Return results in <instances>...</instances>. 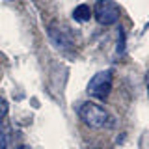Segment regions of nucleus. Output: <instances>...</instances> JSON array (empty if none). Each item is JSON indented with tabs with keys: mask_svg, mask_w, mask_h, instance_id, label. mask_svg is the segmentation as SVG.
Segmentation results:
<instances>
[{
	"mask_svg": "<svg viewBox=\"0 0 149 149\" xmlns=\"http://www.w3.org/2000/svg\"><path fill=\"white\" fill-rule=\"evenodd\" d=\"M90 17H91V9H90V6H86V4H80V6L74 8V11H73V19H74V21L86 22V21H90Z\"/></svg>",
	"mask_w": 149,
	"mask_h": 149,
	"instance_id": "4",
	"label": "nucleus"
},
{
	"mask_svg": "<svg viewBox=\"0 0 149 149\" xmlns=\"http://www.w3.org/2000/svg\"><path fill=\"white\" fill-rule=\"evenodd\" d=\"M146 84H147V97H149V71H147V77H146Z\"/></svg>",
	"mask_w": 149,
	"mask_h": 149,
	"instance_id": "9",
	"label": "nucleus"
},
{
	"mask_svg": "<svg viewBox=\"0 0 149 149\" xmlns=\"http://www.w3.org/2000/svg\"><path fill=\"white\" fill-rule=\"evenodd\" d=\"M78 116L84 121V125H88L91 129H108L114 125V118L101 104H95L91 101L82 102L80 108H78Z\"/></svg>",
	"mask_w": 149,
	"mask_h": 149,
	"instance_id": "1",
	"label": "nucleus"
},
{
	"mask_svg": "<svg viewBox=\"0 0 149 149\" xmlns=\"http://www.w3.org/2000/svg\"><path fill=\"white\" fill-rule=\"evenodd\" d=\"M17 149H30V147H28V146H19Z\"/></svg>",
	"mask_w": 149,
	"mask_h": 149,
	"instance_id": "10",
	"label": "nucleus"
},
{
	"mask_svg": "<svg viewBox=\"0 0 149 149\" xmlns=\"http://www.w3.org/2000/svg\"><path fill=\"white\" fill-rule=\"evenodd\" d=\"M118 52L123 54L125 52V32L119 30V37H118Z\"/></svg>",
	"mask_w": 149,
	"mask_h": 149,
	"instance_id": "7",
	"label": "nucleus"
},
{
	"mask_svg": "<svg viewBox=\"0 0 149 149\" xmlns=\"http://www.w3.org/2000/svg\"><path fill=\"white\" fill-rule=\"evenodd\" d=\"M0 149H8V138L2 130H0Z\"/></svg>",
	"mask_w": 149,
	"mask_h": 149,
	"instance_id": "8",
	"label": "nucleus"
},
{
	"mask_svg": "<svg viewBox=\"0 0 149 149\" xmlns=\"http://www.w3.org/2000/svg\"><path fill=\"white\" fill-rule=\"evenodd\" d=\"M112 82H114L112 71H101V73L93 74V78L90 80V84H88V93L99 101H104L110 95Z\"/></svg>",
	"mask_w": 149,
	"mask_h": 149,
	"instance_id": "3",
	"label": "nucleus"
},
{
	"mask_svg": "<svg viewBox=\"0 0 149 149\" xmlns=\"http://www.w3.org/2000/svg\"><path fill=\"white\" fill-rule=\"evenodd\" d=\"M50 37H52V41L56 43V47H67L69 45V39L63 36V32L62 30H50Z\"/></svg>",
	"mask_w": 149,
	"mask_h": 149,
	"instance_id": "5",
	"label": "nucleus"
},
{
	"mask_svg": "<svg viewBox=\"0 0 149 149\" xmlns=\"http://www.w3.org/2000/svg\"><path fill=\"white\" fill-rule=\"evenodd\" d=\"M6 116H8V101L4 97H0V123H2V119Z\"/></svg>",
	"mask_w": 149,
	"mask_h": 149,
	"instance_id": "6",
	"label": "nucleus"
},
{
	"mask_svg": "<svg viewBox=\"0 0 149 149\" xmlns=\"http://www.w3.org/2000/svg\"><path fill=\"white\" fill-rule=\"evenodd\" d=\"M93 15H95L97 22L104 26L116 24L121 17V9L114 0H97L95 8H93Z\"/></svg>",
	"mask_w": 149,
	"mask_h": 149,
	"instance_id": "2",
	"label": "nucleus"
}]
</instances>
